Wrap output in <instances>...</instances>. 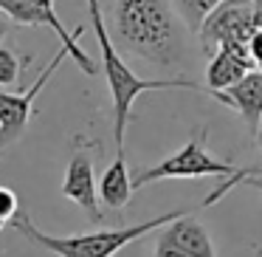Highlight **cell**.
<instances>
[{
  "label": "cell",
  "mask_w": 262,
  "mask_h": 257,
  "mask_svg": "<svg viewBox=\"0 0 262 257\" xmlns=\"http://www.w3.org/2000/svg\"><path fill=\"white\" fill-rule=\"evenodd\" d=\"M237 170L228 161H220L209 153L206 147V130H200L194 139H189L178 153H172L169 159H164L161 164L147 167V170H138L133 175V187L141 189L147 184L155 181H166V178H203V175H220L228 178Z\"/></svg>",
  "instance_id": "5"
},
{
  "label": "cell",
  "mask_w": 262,
  "mask_h": 257,
  "mask_svg": "<svg viewBox=\"0 0 262 257\" xmlns=\"http://www.w3.org/2000/svg\"><path fill=\"white\" fill-rule=\"evenodd\" d=\"M217 102L228 105L239 119L245 122L251 133H256L262 119V68H254L243 76L239 82H234L231 88H223V91H209Z\"/></svg>",
  "instance_id": "9"
},
{
  "label": "cell",
  "mask_w": 262,
  "mask_h": 257,
  "mask_svg": "<svg viewBox=\"0 0 262 257\" xmlns=\"http://www.w3.org/2000/svg\"><path fill=\"white\" fill-rule=\"evenodd\" d=\"M88 3V14H91V26L96 34L99 51H102V68H104V80H107L110 96H113V139H116V150H124V136H127V125H130V110L141 93L147 91H200L198 82L192 80H141L130 65L121 60V54L116 51L113 37L104 29V14L99 0H85Z\"/></svg>",
  "instance_id": "1"
},
{
  "label": "cell",
  "mask_w": 262,
  "mask_h": 257,
  "mask_svg": "<svg viewBox=\"0 0 262 257\" xmlns=\"http://www.w3.org/2000/svg\"><path fill=\"white\" fill-rule=\"evenodd\" d=\"M243 178H262V155H259V161H254V164H248V167H237L228 178H223V184L203 201V206H211V204H217V201H223L234 187H239Z\"/></svg>",
  "instance_id": "14"
},
{
  "label": "cell",
  "mask_w": 262,
  "mask_h": 257,
  "mask_svg": "<svg viewBox=\"0 0 262 257\" xmlns=\"http://www.w3.org/2000/svg\"><path fill=\"white\" fill-rule=\"evenodd\" d=\"M6 31H9V17H6L3 12H0V40L6 37Z\"/></svg>",
  "instance_id": "20"
},
{
  "label": "cell",
  "mask_w": 262,
  "mask_h": 257,
  "mask_svg": "<svg viewBox=\"0 0 262 257\" xmlns=\"http://www.w3.org/2000/svg\"><path fill=\"white\" fill-rule=\"evenodd\" d=\"M17 212L20 209H17V195H14V189L0 187V221H12Z\"/></svg>",
  "instance_id": "16"
},
{
  "label": "cell",
  "mask_w": 262,
  "mask_h": 257,
  "mask_svg": "<svg viewBox=\"0 0 262 257\" xmlns=\"http://www.w3.org/2000/svg\"><path fill=\"white\" fill-rule=\"evenodd\" d=\"M239 187H254V189H259V192H262V178H243Z\"/></svg>",
  "instance_id": "19"
},
{
  "label": "cell",
  "mask_w": 262,
  "mask_h": 257,
  "mask_svg": "<svg viewBox=\"0 0 262 257\" xmlns=\"http://www.w3.org/2000/svg\"><path fill=\"white\" fill-rule=\"evenodd\" d=\"M26 65H31V57H20L12 48L0 46V85H14Z\"/></svg>",
  "instance_id": "15"
},
{
  "label": "cell",
  "mask_w": 262,
  "mask_h": 257,
  "mask_svg": "<svg viewBox=\"0 0 262 257\" xmlns=\"http://www.w3.org/2000/svg\"><path fill=\"white\" fill-rule=\"evenodd\" d=\"M3 223H6V221H0V229H3Z\"/></svg>",
  "instance_id": "23"
},
{
  "label": "cell",
  "mask_w": 262,
  "mask_h": 257,
  "mask_svg": "<svg viewBox=\"0 0 262 257\" xmlns=\"http://www.w3.org/2000/svg\"><path fill=\"white\" fill-rule=\"evenodd\" d=\"M133 175L127 170L124 161V150H116V159L110 161V167L104 170L102 181H99V201H102L107 209H124L133 198Z\"/></svg>",
  "instance_id": "10"
},
{
  "label": "cell",
  "mask_w": 262,
  "mask_h": 257,
  "mask_svg": "<svg viewBox=\"0 0 262 257\" xmlns=\"http://www.w3.org/2000/svg\"><path fill=\"white\" fill-rule=\"evenodd\" d=\"M59 192H62L68 201H74V204L88 215L91 223L102 221V206H99L102 201H99L96 178H93V155H91V150H85V147L74 150Z\"/></svg>",
  "instance_id": "8"
},
{
  "label": "cell",
  "mask_w": 262,
  "mask_h": 257,
  "mask_svg": "<svg viewBox=\"0 0 262 257\" xmlns=\"http://www.w3.org/2000/svg\"><path fill=\"white\" fill-rule=\"evenodd\" d=\"M217 3H220V0H172V6L181 14V20L186 23L189 31H200L203 20L209 17V12Z\"/></svg>",
  "instance_id": "13"
},
{
  "label": "cell",
  "mask_w": 262,
  "mask_h": 257,
  "mask_svg": "<svg viewBox=\"0 0 262 257\" xmlns=\"http://www.w3.org/2000/svg\"><path fill=\"white\" fill-rule=\"evenodd\" d=\"M0 12L6 14L9 20L20 23V26H48V29H54L59 34V40H62V48L74 57L76 68H79L82 74H88V76H96V71H99L96 60L79 46L82 26L76 31H68L62 26V20H59V14H57L54 6H48V3H42V0H0Z\"/></svg>",
  "instance_id": "6"
},
{
  "label": "cell",
  "mask_w": 262,
  "mask_h": 257,
  "mask_svg": "<svg viewBox=\"0 0 262 257\" xmlns=\"http://www.w3.org/2000/svg\"><path fill=\"white\" fill-rule=\"evenodd\" d=\"M248 54H251V60L256 63V68H262V29H256L254 37L248 40Z\"/></svg>",
  "instance_id": "18"
},
{
  "label": "cell",
  "mask_w": 262,
  "mask_h": 257,
  "mask_svg": "<svg viewBox=\"0 0 262 257\" xmlns=\"http://www.w3.org/2000/svg\"><path fill=\"white\" fill-rule=\"evenodd\" d=\"M248 71H254L248 60H243L228 48H217L206 65V85H209V91H223V88H231L234 82H239Z\"/></svg>",
  "instance_id": "12"
},
{
  "label": "cell",
  "mask_w": 262,
  "mask_h": 257,
  "mask_svg": "<svg viewBox=\"0 0 262 257\" xmlns=\"http://www.w3.org/2000/svg\"><path fill=\"white\" fill-rule=\"evenodd\" d=\"M155 257H189V254L178 243H172L166 234H158L155 238Z\"/></svg>",
  "instance_id": "17"
},
{
  "label": "cell",
  "mask_w": 262,
  "mask_h": 257,
  "mask_svg": "<svg viewBox=\"0 0 262 257\" xmlns=\"http://www.w3.org/2000/svg\"><path fill=\"white\" fill-rule=\"evenodd\" d=\"M164 234L172 240V243L181 246L189 257H217L214 254V243H211L206 226L200 221H194V218L181 215L178 221L166 223V232Z\"/></svg>",
  "instance_id": "11"
},
{
  "label": "cell",
  "mask_w": 262,
  "mask_h": 257,
  "mask_svg": "<svg viewBox=\"0 0 262 257\" xmlns=\"http://www.w3.org/2000/svg\"><path fill=\"white\" fill-rule=\"evenodd\" d=\"M181 215H189L186 209H175L166 215L149 218L144 223H133V226H121V229H99V232H88V234H68V238H54V234L37 229V223L29 215L17 212L12 218V226L23 234L26 240L42 246V249L54 251L57 257H113L119 249H124L127 243L138 240L141 234H149L155 229L166 226V223L178 221Z\"/></svg>",
  "instance_id": "3"
},
{
  "label": "cell",
  "mask_w": 262,
  "mask_h": 257,
  "mask_svg": "<svg viewBox=\"0 0 262 257\" xmlns=\"http://www.w3.org/2000/svg\"><path fill=\"white\" fill-rule=\"evenodd\" d=\"M113 23L127 51L169 65L181 57L178 23L166 0H116Z\"/></svg>",
  "instance_id": "2"
},
{
  "label": "cell",
  "mask_w": 262,
  "mask_h": 257,
  "mask_svg": "<svg viewBox=\"0 0 262 257\" xmlns=\"http://www.w3.org/2000/svg\"><path fill=\"white\" fill-rule=\"evenodd\" d=\"M42 3H48V6H54V0H42Z\"/></svg>",
  "instance_id": "22"
},
{
  "label": "cell",
  "mask_w": 262,
  "mask_h": 257,
  "mask_svg": "<svg viewBox=\"0 0 262 257\" xmlns=\"http://www.w3.org/2000/svg\"><path fill=\"white\" fill-rule=\"evenodd\" d=\"M65 48H59L57 54L51 57V63L42 68V74L37 76V82L29 88V91H20V93H6L0 91V147L17 142L23 136L26 125H29L31 113H34V105H37V96L42 93L46 82L54 76V71L59 68V63L65 60Z\"/></svg>",
  "instance_id": "7"
},
{
  "label": "cell",
  "mask_w": 262,
  "mask_h": 257,
  "mask_svg": "<svg viewBox=\"0 0 262 257\" xmlns=\"http://www.w3.org/2000/svg\"><path fill=\"white\" fill-rule=\"evenodd\" d=\"M254 0H220L203 20L198 37L209 57L217 48H228L256 68V63L248 54V40L254 37Z\"/></svg>",
  "instance_id": "4"
},
{
  "label": "cell",
  "mask_w": 262,
  "mask_h": 257,
  "mask_svg": "<svg viewBox=\"0 0 262 257\" xmlns=\"http://www.w3.org/2000/svg\"><path fill=\"white\" fill-rule=\"evenodd\" d=\"M254 136H256V144L262 147V119H259V127H256V133H254Z\"/></svg>",
  "instance_id": "21"
}]
</instances>
